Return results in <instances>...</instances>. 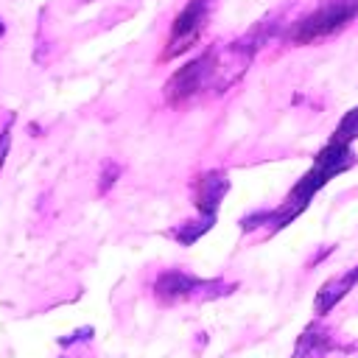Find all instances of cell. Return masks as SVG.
I'll return each instance as SVG.
<instances>
[{"label": "cell", "instance_id": "9c48e42d", "mask_svg": "<svg viewBox=\"0 0 358 358\" xmlns=\"http://www.w3.org/2000/svg\"><path fill=\"white\" fill-rule=\"evenodd\" d=\"M120 173H123V168L115 162V159H109L106 162V168H103V173H101V182H98V193L103 196V193H109L112 190V185L120 179Z\"/></svg>", "mask_w": 358, "mask_h": 358}, {"label": "cell", "instance_id": "3957f363", "mask_svg": "<svg viewBox=\"0 0 358 358\" xmlns=\"http://www.w3.org/2000/svg\"><path fill=\"white\" fill-rule=\"evenodd\" d=\"M358 20V0H324L310 14L296 20L288 31V39L294 45H313L319 39H327Z\"/></svg>", "mask_w": 358, "mask_h": 358}, {"label": "cell", "instance_id": "5b68a950", "mask_svg": "<svg viewBox=\"0 0 358 358\" xmlns=\"http://www.w3.org/2000/svg\"><path fill=\"white\" fill-rule=\"evenodd\" d=\"M213 8H215V0H187L171 22V34H168L165 48L159 53V62H171L182 53H187L199 42V36L207 28V20H210Z\"/></svg>", "mask_w": 358, "mask_h": 358}, {"label": "cell", "instance_id": "52a82bcc", "mask_svg": "<svg viewBox=\"0 0 358 358\" xmlns=\"http://www.w3.org/2000/svg\"><path fill=\"white\" fill-rule=\"evenodd\" d=\"M355 285H358V266L347 268L344 274L330 277V280L319 288V294H316V299H313V313H316V316H327Z\"/></svg>", "mask_w": 358, "mask_h": 358}, {"label": "cell", "instance_id": "277c9868", "mask_svg": "<svg viewBox=\"0 0 358 358\" xmlns=\"http://www.w3.org/2000/svg\"><path fill=\"white\" fill-rule=\"evenodd\" d=\"M238 285L232 282H224L221 277L218 280H201L196 274H187L182 268H165L157 274L154 280V299L165 308V305H176V302H185V299H196V302H204V299H215V296H227L232 294Z\"/></svg>", "mask_w": 358, "mask_h": 358}, {"label": "cell", "instance_id": "8fae6325", "mask_svg": "<svg viewBox=\"0 0 358 358\" xmlns=\"http://www.w3.org/2000/svg\"><path fill=\"white\" fill-rule=\"evenodd\" d=\"M3 34H6V25H3V20H0V36H3Z\"/></svg>", "mask_w": 358, "mask_h": 358}, {"label": "cell", "instance_id": "7a4b0ae2", "mask_svg": "<svg viewBox=\"0 0 358 358\" xmlns=\"http://www.w3.org/2000/svg\"><path fill=\"white\" fill-rule=\"evenodd\" d=\"M255 53L257 48L252 45L246 34L229 42L227 48H207L171 73V78L162 87V95L171 106L179 109V106L193 103L201 95H213V90L227 92L246 73Z\"/></svg>", "mask_w": 358, "mask_h": 358}, {"label": "cell", "instance_id": "30bf717a", "mask_svg": "<svg viewBox=\"0 0 358 358\" xmlns=\"http://www.w3.org/2000/svg\"><path fill=\"white\" fill-rule=\"evenodd\" d=\"M14 112L3 120V129H0V168H3V162H6V154H8V145H11V126H14Z\"/></svg>", "mask_w": 358, "mask_h": 358}, {"label": "cell", "instance_id": "ba28073f", "mask_svg": "<svg viewBox=\"0 0 358 358\" xmlns=\"http://www.w3.org/2000/svg\"><path fill=\"white\" fill-rule=\"evenodd\" d=\"M333 350H347V347H341L327 327H322L319 322H310L305 333L296 338L294 358H322V355H330Z\"/></svg>", "mask_w": 358, "mask_h": 358}, {"label": "cell", "instance_id": "7c38bea8", "mask_svg": "<svg viewBox=\"0 0 358 358\" xmlns=\"http://www.w3.org/2000/svg\"><path fill=\"white\" fill-rule=\"evenodd\" d=\"M81 3H92V0H81Z\"/></svg>", "mask_w": 358, "mask_h": 358}, {"label": "cell", "instance_id": "8992f818", "mask_svg": "<svg viewBox=\"0 0 358 358\" xmlns=\"http://www.w3.org/2000/svg\"><path fill=\"white\" fill-rule=\"evenodd\" d=\"M229 173L227 171H204L193 179V204H196V221H201L207 229L215 227L221 199L229 193Z\"/></svg>", "mask_w": 358, "mask_h": 358}, {"label": "cell", "instance_id": "6da1fadb", "mask_svg": "<svg viewBox=\"0 0 358 358\" xmlns=\"http://www.w3.org/2000/svg\"><path fill=\"white\" fill-rule=\"evenodd\" d=\"M355 140H358V106L350 109V112L338 120V126H336V131L330 134L327 145L316 151L313 165H310L308 173L288 190V196L280 201V207L246 213V215L241 218V232H255V229H263V227H266V232L274 235V232L285 229L296 215H302V213L308 210V204L313 201V196H316L333 176L350 171V168L358 162V157H355V151H352V143H355Z\"/></svg>", "mask_w": 358, "mask_h": 358}]
</instances>
